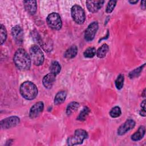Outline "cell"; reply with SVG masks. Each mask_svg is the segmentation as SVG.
<instances>
[{"mask_svg":"<svg viewBox=\"0 0 146 146\" xmlns=\"http://www.w3.org/2000/svg\"><path fill=\"white\" fill-rule=\"evenodd\" d=\"M13 60L16 67L20 70H27L30 68L31 64L30 56L23 48H19L16 51Z\"/></svg>","mask_w":146,"mask_h":146,"instance_id":"6da1fadb","label":"cell"},{"mask_svg":"<svg viewBox=\"0 0 146 146\" xmlns=\"http://www.w3.org/2000/svg\"><path fill=\"white\" fill-rule=\"evenodd\" d=\"M20 93L23 98L27 100H33L38 95V88L35 84L30 81H25L19 88Z\"/></svg>","mask_w":146,"mask_h":146,"instance_id":"7a4b0ae2","label":"cell"},{"mask_svg":"<svg viewBox=\"0 0 146 146\" xmlns=\"http://www.w3.org/2000/svg\"><path fill=\"white\" fill-rule=\"evenodd\" d=\"M87 132L82 129H77L75 131L74 135L70 136L67 140V144L68 145H75L81 144L84 140L88 137Z\"/></svg>","mask_w":146,"mask_h":146,"instance_id":"3957f363","label":"cell"},{"mask_svg":"<svg viewBox=\"0 0 146 146\" xmlns=\"http://www.w3.org/2000/svg\"><path fill=\"white\" fill-rule=\"evenodd\" d=\"M30 56L33 63L36 66L42 65L44 60V54L41 49L36 45H32L30 49Z\"/></svg>","mask_w":146,"mask_h":146,"instance_id":"277c9868","label":"cell"},{"mask_svg":"<svg viewBox=\"0 0 146 146\" xmlns=\"http://www.w3.org/2000/svg\"><path fill=\"white\" fill-rule=\"evenodd\" d=\"M71 17L73 20L78 24L81 25L86 19V14L83 9L78 5H74L71 9Z\"/></svg>","mask_w":146,"mask_h":146,"instance_id":"5b68a950","label":"cell"},{"mask_svg":"<svg viewBox=\"0 0 146 146\" xmlns=\"http://www.w3.org/2000/svg\"><path fill=\"white\" fill-rule=\"evenodd\" d=\"M48 26L52 29L59 30L62 28V22L59 15L56 13H50L46 18Z\"/></svg>","mask_w":146,"mask_h":146,"instance_id":"8992f818","label":"cell"},{"mask_svg":"<svg viewBox=\"0 0 146 146\" xmlns=\"http://www.w3.org/2000/svg\"><path fill=\"white\" fill-rule=\"evenodd\" d=\"M98 28L99 25L97 22H93L91 23L85 30L84 35L85 40L87 42L92 40L95 38Z\"/></svg>","mask_w":146,"mask_h":146,"instance_id":"52a82bcc","label":"cell"},{"mask_svg":"<svg viewBox=\"0 0 146 146\" xmlns=\"http://www.w3.org/2000/svg\"><path fill=\"white\" fill-rule=\"evenodd\" d=\"M20 122V119L16 116H12L2 120L0 122L2 129H9L17 125Z\"/></svg>","mask_w":146,"mask_h":146,"instance_id":"ba28073f","label":"cell"},{"mask_svg":"<svg viewBox=\"0 0 146 146\" xmlns=\"http://www.w3.org/2000/svg\"><path fill=\"white\" fill-rule=\"evenodd\" d=\"M135 126V121L132 119H128L123 123L117 129V134L122 136L128 131L132 129Z\"/></svg>","mask_w":146,"mask_h":146,"instance_id":"9c48e42d","label":"cell"},{"mask_svg":"<svg viewBox=\"0 0 146 146\" xmlns=\"http://www.w3.org/2000/svg\"><path fill=\"white\" fill-rule=\"evenodd\" d=\"M11 34L15 42L17 44H21L23 40V33L22 27L16 25L11 29Z\"/></svg>","mask_w":146,"mask_h":146,"instance_id":"30bf717a","label":"cell"},{"mask_svg":"<svg viewBox=\"0 0 146 146\" xmlns=\"http://www.w3.org/2000/svg\"><path fill=\"white\" fill-rule=\"evenodd\" d=\"M44 109V104L42 102L35 103L30 108L29 112V116L31 119H34L39 116Z\"/></svg>","mask_w":146,"mask_h":146,"instance_id":"8fae6325","label":"cell"},{"mask_svg":"<svg viewBox=\"0 0 146 146\" xmlns=\"http://www.w3.org/2000/svg\"><path fill=\"white\" fill-rule=\"evenodd\" d=\"M104 3V1H86V6L90 12L94 13L98 12L102 8Z\"/></svg>","mask_w":146,"mask_h":146,"instance_id":"7c38bea8","label":"cell"},{"mask_svg":"<svg viewBox=\"0 0 146 146\" xmlns=\"http://www.w3.org/2000/svg\"><path fill=\"white\" fill-rule=\"evenodd\" d=\"M55 76L56 75L50 72L43 77L42 80V83L44 87L46 88L50 89L52 87L54 83L55 82Z\"/></svg>","mask_w":146,"mask_h":146,"instance_id":"4fadbf2b","label":"cell"},{"mask_svg":"<svg viewBox=\"0 0 146 146\" xmlns=\"http://www.w3.org/2000/svg\"><path fill=\"white\" fill-rule=\"evenodd\" d=\"M26 10L31 15H34L37 10V3L36 1H25L23 2Z\"/></svg>","mask_w":146,"mask_h":146,"instance_id":"5bb4252c","label":"cell"},{"mask_svg":"<svg viewBox=\"0 0 146 146\" xmlns=\"http://www.w3.org/2000/svg\"><path fill=\"white\" fill-rule=\"evenodd\" d=\"M145 133V127L143 125L139 127L137 131L131 136L132 140H133L134 141H137L140 140L144 137Z\"/></svg>","mask_w":146,"mask_h":146,"instance_id":"9a60e30c","label":"cell"},{"mask_svg":"<svg viewBox=\"0 0 146 146\" xmlns=\"http://www.w3.org/2000/svg\"><path fill=\"white\" fill-rule=\"evenodd\" d=\"M78 53V47L76 45H72L64 53L65 58L70 59L74 58Z\"/></svg>","mask_w":146,"mask_h":146,"instance_id":"2e32d148","label":"cell"},{"mask_svg":"<svg viewBox=\"0 0 146 146\" xmlns=\"http://www.w3.org/2000/svg\"><path fill=\"white\" fill-rule=\"evenodd\" d=\"M67 93L65 91H59L54 98V104L56 105H59L63 103L66 98Z\"/></svg>","mask_w":146,"mask_h":146,"instance_id":"e0dca14e","label":"cell"},{"mask_svg":"<svg viewBox=\"0 0 146 146\" xmlns=\"http://www.w3.org/2000/svg\"><path fill=\"white\" fill-rule=\"evenodd\" d=\"M109 50L108 46L104 43L102 44L96 51V55L99 58H103L106 56V54H107Z\"/></svg>","mask_w":146,"mask_h":146,"instance_id":"ac0fdd59","label":"cell"},{"mask_svg":"<svg viewBox=\"0 0 146 146\" xmlns=\"http://www.w3.org/2000/svg\"><path fill=\"white\" fill-rule=\"evenodd\" d=\"M79 107V103L76 102H72L70 103L66 108V113L67 115L70 116L75 112Z\"/></svg>","mask_w":146,"mask_h":146,"instance_id":"d6986e66","label":"cell"},{"mask_svg":"<svg viewBox=\"0 0 146 146\" xmlns=\"http://www.w3.org/2000/svg\"><path fill=\"white\" fill-rule=\"evenodd\" d=\"M61 70V66L57 61H53L50 66V71L55 75L59 74Z\"/></svg>","mask_w":146,"mask_h":146,"instance_id":"ffe728a7","label":"cell"},{"mask_svg":"<svg viewBox=\"0 0 146 146\" xmlns=\"http://www.w3.org/2000/svg\"><path fill=\"white\" fill-rule=\"evenodd\" d=\"M90 112V109L88 107H84L81 111L80 113L77 117V120L80 121H84L86 120V117Z\"/></svg>","mask_w":146,"mask_h":146,"instance_id":"44dd1931","label":"cell"},{"mask_svg":"<svg viewBox=\"0 0 146 146\" xmlns=\"http://www.w3.org/2000/svg\"><path fill=\"white\" fill-rule=\"evenodd\" d=\"M145 66V63L143 64L142 66H141L135 68V70H132V71H131L129 74V77L131 79H133V78L137 77L140 74L141 72L142 71V70L144 68Z\"/></svg>","mask_w":146,"mask_h":146,"instance_id":"7402d4cb","label":"cell"},{"mask_svg":"<svg viewBox=\"0 0 146 146\" xmlns=\"http://www.w3.org/2000/svg\"><path fill=\"white\" fill-rule=\"evenodd\" d=\"M96 51L95 48L93 47H90L86 49V50L83 53V55L85 58H91L96 55Z\"/></svg>","mask_w":146,"mask_h":146,"instance_id":"603a6c76","label":"cell"},{"mask_svg":"<svg viewBox=\"0 0 146 146\" xmlns=\"http://www.w3.org/2000/svg\"><path fill=\"white\" fill-rule=\"evenodd\" d=\"M124 76L123 74H119L115 80V86L117 90H121L124 85Z\"/></svg>","mask_w":146,"mask_h":146,"instance_id":"cb8c5ba5","label":"cell"},{"mask_svg":"<svg viewBox=\"0 0 146 146\" xmlns=\"http://www.w3.org/2000/svg\"><path fill=\"white\" fill-rule=\"evenodd\" d=\"M121 114V111L119 106H115L113 107L110 111V115L113 118H116L119 117Z\"/></svg>","mask_w":146,"mask_h":146,"instance_id":"d4e9b609","label":"cell"},{"mask_svg":"<svg viewBox=\"0 0 146 146\" xmlns=\"http://www.w3.org/2000/svg\"><path fill=\"white\" fill-rule=\"evenodd\" d=\"M117 3L116 1H113V0H111L108 3L107 5L106 6V11L107 13H111V12H112V11L113 10L116 4Z\"/></svg>","mask_w":146,"mask_h":146,"instance_id":"484cf974","label":"cell"},{"mask_svg":"<svg viewBox=\"0 0 146 146\" xmlns=\"http://www.w3.org/2000/svg\"><path fill=\"white\" fill-rule=\"evenodd\" d=\"M1 44H2L7 38V31L3 25H1Z\"/></svg>","mask_w":146,"mask_h":146,"instance_id":"4316f807","label":"cell"},{"mask_svg":"<svg viewBox=\"0 0 146 146\" xmlns=\"http://www.w3.org/2000/svg\"><path fill=\"white\" fill-rule=\"evenodd\" d=\"M139 113H140V115L141 116H142L145 117V116H146V113H145V110H142V109H141V110H140V112H139Z\"/></svg>","mask_w":146,"mask_h":146,"instance_id":"83f0119b","label":"cell"},{"mask_svg":"<svg viewBox=\"0 0 146 146\" xmlns=\"http://www.w3.org/2000/svg\"><path fill=\"white\" fill-rule=\"evenodd\" d=\"M141 109L145 110V100H143V101L141 103Z\"/></svg>","mask_w":146,"mask_h":146,"instance_id":"f1b7e54d","label":"cell"},{"mask_svg":"<svg viewBox=\"0 0 146 146\" xmlns=\"http://www.w3.org/2000/svg\"><path fill=\"white\" fill-rule=\"evenodd\" d=\"M141 9H143V10L145 9V1H143L141 2Z\"/></svg>","mask_w":146,"mask_h":146,"instance_id":"f546056e","label":"cell"},{"mask_svg":"<svg viewBox=\"0 0 146 146\" xmlns=\"http://www.w3.org/2000/svg\"><path fill=\"white\" fill-rule=\"evenodd\" d=\"M129 2L131 3V4H132V5H134V4H136L138 2V1H129Z\"/></svg>","mask_w":146,"mask_h":146,"instance_id":"4dcf8cb0","label":"cell"}]
</instances>
